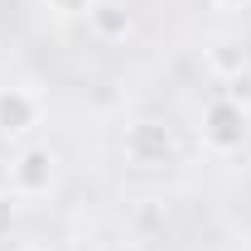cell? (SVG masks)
I'll use <instances>...</instances> for the list:
<instances>
[{"label":"cell","mask_w":251,"mask_h":251,"mask_svg":"<svg viewBox=\"0 0 251 251\" xmlns=\"http://www.w3.org/2000/svg\"><path fill=\"white\" fill-rule=\"evenodd\" d=\"M198 140L213 150V155H237L251 140V111L237 97H213L198 116Z\"/></svg>","instance_id":"obj_1"},{"label":"cell","mask_w":251,"mask_h":251,"mask_svg":"<svg viewBox=\"0 0 251 251\" xmlns=\"http://www.w3.org/2000/svg\"><path fill=\"white\" fill-rule=\"evenodd\" d=\"M10 193L15 198H44L49 188H53V179H58V155L49 150V145H25V150H15V159H10Z\"/></svg>","instance_id":"obj_2"},{"label":"cell","mask_w":251,"mask_h":251,"mask_svg":"<svg viewBox=\"0 0 251 251\" xmlns=\"http://www.w3.org/2000/svg\"><path fill=\"white\" fill-rule=\"evenodd\" d=\"M126 155L135 164H169L174 159V130L159 121H135L126 130Z\"/></svg>","instance_id":"obj_3"},{"label":"cell","mask_w":251,"mask_h":251,"mask_svg":"<svg viewBox=\"0 0 251 251\" xmlns=\"http://www.w3.org/2000/svg\"><path fill=\"white\" fill-rule=\"evenodd\" d=\"M39 116H44V106H39V97L29 87H0V135L5 140L29 135L39 126Z\"/></svg>","instance_id":"obj_4"},{"label":"cell","mask_w":251,"mask_h":251,"mask_svg":"<svg viewBox=\"0 0 251 251\" xmlns=\"http://www.w3.org/2000/svg\"><path fill=\"white\" fill-rule=\"evenodd\" d=\"M87 25H92V34L101 44H121V39H130V29H135L126 0H97L92 10H87Z\"/></svg>","instance_id":"obj_5"},{"label":"cell","mask_w":251,"mask_h":251,"mask_svg":"<svg viewBox=\"0 0 251 251\" xmlns=\"http://www.w3.org/2000/svg\"><path fill=\"white\" fill-rule=\"evenodd\" d=\"M203 58H208V68H213L218 77H237V73L247 68V49H242V44H227V39H218L213 49H203Z\"/></svg>","instance_id":"obj_6"},{"label":"cell","mask_w":251,"mask_h":251,"mask_svg":"<svg viewBox=\"0 0 251 251\" xmlns=\"http://www.w3.org/2000/svg\"><path fill=\"white\" fill-rule=\"evenodd\" d=\"M15 218H20V198H15L10 188H0V242L15 232Z\"/></svg>","instance_id":"obj_7"},{"label":"cell","mask_w":251,"mask_h":251,"mask_svg":"<svg viewBox=\"0 0 251 251\" xmlns=\"http://www.w3.org/2000/svg\"><path fill=\"white\" fill-rule=\"evenodd\" d=\"M44 5H49L53 15H63V20H73V15H87L97 0H44Z\"/></svg>","instance_id":"obj_8"},{"label":"cell","mask_w":251,"mask_h":251,"mask_svg":"<svg viewBox=\"0 0 251 251\" xmlns=\"http://www.w3.org/2000/svg\"><path fill=\"white\" fill-rule=\"evenodd\" d=\"M213 5H218V10H247L251 0H213Z\"/></svg>","instance_id":"obj_9"},{"label":"cell","mask_w":251,"mask_h":251,"mask_svg":"<svg viewBox=\"0 0 251 251\" xmlns=\"http://www.w3.org/2000/svg\"><path fill=\"white\" fill-rule=\"evenodd\" d=\"M20 251H49V247H20Z\"/></svg>","instance_id":"obj_10"}]
</instances>
